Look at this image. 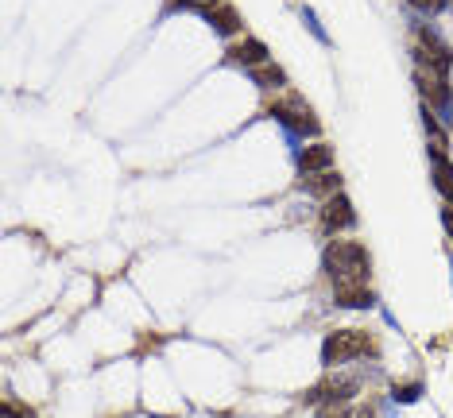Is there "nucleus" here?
Returning a JSON list of instances; mask_svg holds the SVG:
<instances>
[{"label": "nucleus", "instance_id": "nucleus-1", "mask_svg": "<svg viewBox=\"0 0 453 418\" xmlns=\"http://www.w3.org/2000/svg\"><path fill=\"white\" fill-rule=\"evenodd\" d=\"M322 267L333 283H368L372 260H368V248L360 240H333L322 252Z\"/></svg>", "mask_w": 453, "mask_h": 418}, {"label": "nucleus", "instance_id": "nucleus-2", "mask_svg": "<svg viewBox=\"0 0 453 418\" xmlns=\"http://www.w3.org/2000/svg\"><path fill=\"white\" fill-rule=\"evenodd\" d=\"M268 117H275L279 124L287 128L291 144H299V136H318V120H314V109L302 101L299 93H287V97H275L268 105Z\"/></svg>", "mask_w": 453, "mask_h": 418}, {"label": "nucleus", "instance_id": "nucleus-3", "mask_svg": "<svg viewBox=\"0 0 453 418\" xmlns=\"http://www.w3.org/2000/svg\"><path fill=\"white\" fill-rule=\"evenodd\" d=\"M368 352H376V341L368 337V333L337 330V333H329L326 345H322V364L326 368H341V364H349V360H357V356H368Z\"/></svg>", "mask_w": 453, "mask_h": 418}, {"label": "nucleus", "instance_id": "nucleus-4", "mask_svg": "<svg viewBox=\"0 0 453 418\" xmlns=\"http://www.w3.org/2000/svg\"><path fill=\"white\" fill-rule=\"evenodd\" d=\"M322 225H326V233H345V228L357 225V209H352V202L345 198V194H333V198H326Z\"/></svg>", "mask_w": 453, "mask_h": 418}, {"label": "nucleus", "instance_id": "nucleus-5", "mask_svg": "<svg viewBox=\"0 0 453 418\" xmlns=\"http://www.w3.org/2000/svg\"><path fill=\"white\" fill-rule=\"evenodd\" d=\"M268 47L260 39H241V43L229 47V62L233 66H244V70H256V66H268Z\"/></svg>", "mask_w": 453, "mask_h": 418}, {"label": "nucleus", "instance_id": "nucleus-6", "mask_svg": "<svg viewBox=\"0 0 453 418\" xmlns=\"http://www.w3.org/2000/svg\"><path fill=\"white\" fill-rule=\"evenodd\" d=\"M333 302L337 306H349V310H368V306H376V294L368 283H337Z\"/></svg>", "mask_w": 453, "mask_h": 418}, {"label": "nucleus", "instance_id": "nucleus-7", "mask_svg": "<svg viewBox=\"0 0 453 418\" xmlns=\"http://www.w3.org/2000/svg\"><path fill=\"white\" fill-rule=\"evenodd\" d=\"M333 167V147L329 144H314V147H306V151H299V170H302V178L306 175H322V170Z\"/></svg>", "mask_w": 453, "mask_h": 418}, {"label": "nucleus", "instance_id": "nucleus-8", "mask_svg": "<svg viewBox=\"0 0 453 418\" xmlns=\"http://www.w3.org/2000/svg\"><path fill=\"white\" fill-rule=\"evenodd\" d=\"M205 20L213 23V28H217V35H241V16H236V8H229L225 0H221L217 8H210V12H205Z\"/></svg>", "mask_w": 453, "mask_h": 418}, {"label": "nucleus", "instance_id": "nucleus-9", "mask_svg": "<svg viewBox=\"0 0 453 418\" xmlns=\"http://www.w3.org/2000/svg\"><path fill=\"white\" fill-rule=\"evenodd\" d=\"M302 190L314 194V198H333V194H341V175H333V170L306 175V178H302Z\"/></svg>", "mask_w": 453, "mask_h": 418}, {"label": "nucleus", "instance_id": "nucleus-10", "mask_svg": "<svg viewBox=\"0 0 453 418\" xmlns=\"http://www.w3.org/2000/svg\"><path fill=\"white\" fill-rule=\"evenodd\" d=\"M434 163V186H438V194L446 198V206H453V163L449 155H430Z\"/></svg>", "mask_w": 453, "mask_h": 418}, {"label": "nucleus", "instance_id": "nucleus-11", "mask_svg": "<svg viewBox=\"0 0 453 418\" xmlns=\"http://www.w3.org/2000/svg\"><path fill=\"white\" fill-rule=\"evenodd\" d=\"M252 74V81H256V86H263V89H279V86H287V74L279 70V66H256V70H248Z\"/></svg>", "mask_w": 453, "mask_h": 418}, {"label": "nucleus", "instance_id": "nucleus-12", "mask_svg": "<svg viewBox=\"0 0 453 418\" xmlns=\"http://www.w3.org/2000/svg\"><path fill=\"white\" fill-rule=\"evenodd\" d=\"M302 23H306V28L314 31V39H318V43H326V47H329V35H326V28H322V23H318L314 8H302Z\"/></svg>", "mask_w": 453, "mask_h": 418}, {"label": "nucleus", "instance_id": "nucleus-13", "mask_svg": "<svg viewBox=\"0 0 453 418\" xmlns=\"http://www.w3.org/2000/svg\"><path fill=\"white\" fill-rule=\"evenodd\" d=\"M0 414H4V418H35V414L28 411V407L16 403V399H4V403H0Z\"/></svg>", "mask_w": 453, "mask_h": 418}, {"label": "nucleus", "instance_id": "nucleus-14", "mask_svg": "<svg viewBox=\"0 0 453 418\" xmlns=\"http://www.w3.org/2000/svg\"><path fill=\"white\" fill-rule=\"evenodd\" d=\"M415 12H423V16H434V12H442L446 8V0H407Z\"/></svg>", "mask_w": 453, "mask_h": 418}, {"label": "nucleus", "instance_id": "nucleus-15", "mask_svg": "<svg viewBox=\"0 0 453 418\" xmlns=\"http://www.w3.org/2000/svg\"><path fill=\"white\" fill-rule=\"evenodd\" d=\"M423 395V388H418V383H407V388H395V403H415V399Z\"/></svg>", "mask_w": 453, "mask_h": 418}, {"label": "nucleus", "instance_id": "nucleus-16", "mask_svg": "<svg viewBox=\"0 0 453 418\" xmlns=\"http://www.w3.org/2000/svg\"><path fill=\"white\" fill-rule=\"evenodd\" d=\"M442 228H446L449 240H453V209H442Z\"/></svg>", "mask_w": 453, "mask_h": 418}]
</instances>
